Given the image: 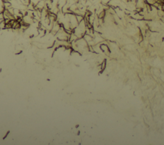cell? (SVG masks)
Segmentation results:
<instances>
[{
  "label": "cell",
  "instance_id": "cell-1",
  "mask_svg": "<svg viewBox=\"0 0 164 145\" xmlns=\"http://www.w3.org/2000/svg\"><path fill=\"white\" fill-rule=\"evenodd\" d=\"M99 46H100V48H101V50L102 51V52H103L105 54L110 53V48H109L107 44L101 43V44H99Z\"/></svg>",
  "mask_w": 164,
  "mask_h": 145
},
{
  "label": "cell",
  "instance_id": "cell-2",
  "mask_svg": "<svg viewBox=\"0 0 164 145\" xmlns=\"http://www.w3.org/2000/svg\"><path fill=\"white\" fill-rule=\"evenodd\" d=\"M76 19L78 21V23H80V22L84 19V16H83L82 15H76Z\"/></svg>",
  "mask_w": 164,
  "mask_h": 145
},
{
  "label": "cell",
  "instance_id": "cell-3",
  "mask_svg": "<svg viewBox=\"0 0 164 145\" xmlns=\"http://www.w3.org/2000/svg\"><path fill=\"white\" fill-rule=\"evenodd\" d=\"M4 10V1L3 0H0V12H3V11Z\"/></svg>",
  "mask_w": 164,
  "mask_h": 145
},
{
  "label": "cell",
  "instance_id": "cell-4",
  "mask_svg": "<svg viewBox=\"0 0 164 145\" xmlns=\"http://www.w3.org/2000/svg\"><path fill=\"white\" fill-rule=\"evenodd\" d=\"M105 67H106V62L104 60V61H103V62H102L101 64L100 65V68H101V70H104L105 69Z\"/></svg>",
  "mask_w": 164,
  "mask_h": 145
},
{
  "label": "cell",
  "instance_id": "cell-5",
  "mask_svg": "<svg viewBox=\"0 0 164 145\" xmlns=\"http://www.w3.org/2000/svg\"><path fill=\"white\" fill-rule=\"evenodd\" d=\"M5 24H6V23H5L4 20L1 22H0V30H4V29H5Z\"/></svg>",
  "mask_w": 164,
  "mask_h": 145
},
{
  "label": "cell",
  "instance_id": "cell-6",
  "mask_svg": "<svg viewBox=\"0 0 164 145\" xmlns=\"http://www.w3.org/2000/svg\"><path fill=\"white\" fill-rule=\"evenodd\" d=\"M0 20H4V15L3 12H0Z\"/></svg>",
  "mask_w": 164,
  "mask_h": 145
}]
</instances>
